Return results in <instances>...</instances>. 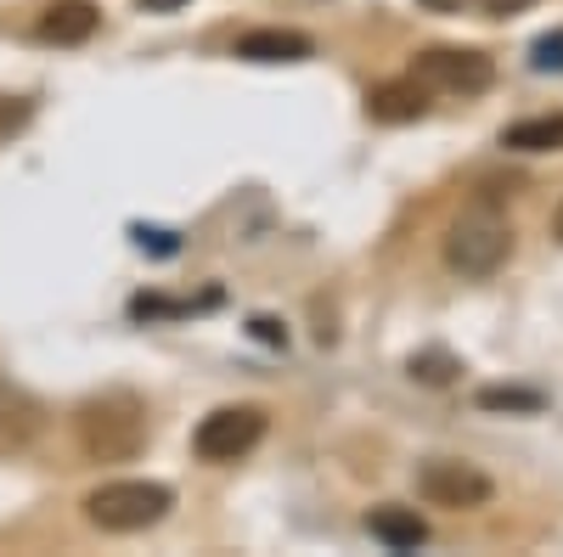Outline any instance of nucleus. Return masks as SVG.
Masks as SVG:
<instances>
[{
    "label": "nucleus",
    "instance_id": "f257e3e1",
    "mask_svg": "<svg viewBox=\"0 0 563 557\" xmlns=\"http://www.w3.org/2000/svg\"><path fill=\"white\" fill-rule=\"evenodd\" d=\"M169 506H175V490L158 479H113L85 495V524L102 535H141V530L164 524Z\"/></svg>",
    "mask_w": 563,
    "mask_h": 557
},
{
    "label": "nucleus",
    "instance_id": "f03ea898",
    "mask_svg": "<svg viewBox=\"0 0 563 557\" xmlns=\"http://www.w3.org/2000/svg\"><path fill=\"white\" fill-rule=\"evenodd\" d=\"M79 450L90 461H130L147 439V411H141L135 394H102V400H85L79 416Z\"/></svg>",
    "mask_w": 563,
    "mask_h": 557
},
{
    "label": "nucleus",
    "instance_id": "7ed1b4c3",
    "mask_svg": "<svg viewBox=\"0 0 563 557\" xmlns=\"http://www.w3.org/2000/svg\"><path fill=\"white\" fill-rule=\"evenodd\" d=\"M512 254V225L496 214V209H474L462 214L451 231H445V265L456 276H474V282H485V276H496Z\"/></svg>",
    "mask_w": 563,
    "mask_h": 557
},
{
    "label": "nucleus",
    "instance_id": "20e7f679",
    "mask_svg": "<svg viewBox=\"0 0 563 557\" xmlns=\"http://www.w3.org/2000/svg\"><path fill=\"white\" fill-rule=\"evenodd\" d=\"M411 74L429 90H451V97H485L496 85V63L479 45H429V52H417Z\"/></svg>",
    "mask_w": 563,
    "mask_h": 557
},
{
    "label": "nucleus",
    "instance_id": "39448f33",
    "mask_svg": "<svg viewBox=\"0 0 563 557\" xmlns=\"http://www.w3.org/2000/svg\"><path fill=\"white\" fill-rule=\"evenodd\" d=\"M417 495L429 506H445V513H474V506H490L496 484L474 468V461H456V456H434L417 468Z\"/></svg>",
    "mask_w": 563,
    "mask_h": 557
},
{
    "label": "nucleus",
    "instance_id": "423d86ee",
    "mask_svg": "<svg viewBox=\"0 0 563 557\" xmlns=\"http://www.w3.org/2000/svg\"><path fill=\"white\" fill-rule=\"evenodd\" d=\"M260 439H265V411L260 405H220L198 423L192 450L203 461H243Z\"/></svg>",
    "mask_w": 563,
    "mask_h": 557
},
{
    "label": "nucleus",
    "instance_id": "0eeeda50",
    "mask_svg": "<svg viewBox=\"0 0 563 557\" xmlns=\"http://www.w3.org/2000/svg\"><path fill=\"white\" fill-rule=\"evenodd\" d=\"M429 97H434V90L422 85L417 74L384 79V85L366 90V119H372V124H417L422 113H429Z\"/></svg>",
    "mask_w": 563,
    "mask_h": 557
},
{
    "label": "nucleus",
    "instance_id": "6e6552de",
    "mask_svg": "<svg viewBox=\"0 0 563 557\" xmlns=\"http://www.w3.org/2000/svg\"><path fill=\"white\" fill-rule=\"evenodd\" d=\"M238 57L243 63H305L316 57V40L299 29H254L238 40Z\"/></svg>",
    "mask_w": 563,
    "mask_h": 557
},
{
    "label": "nucleus",
    "instance_id": "1a4fd4ad",
    "mask_svg": "<svg viewBox=\"0 0 563 557\" xmlns=\"http://www.w3.org/2000/svg\"><path fill=\"white\" fill-rule=\"evenodd\" d=\"M102 12L90 7V0H52V7L40 12V40L52 45H85L90 34H97Z\"/></svg>",
    "mask_w": 563,
    "mask_h": 557
},
{
    "label": "nucleus",
    "instance_id": "9d476101",
    "mask_svg": "<svg viewBox=\"0 0 563 557\" xmlns=\"http://www.w3.org/2000/svg\"><path fill=\"white\" fill-rule=\"evenodd\" d=\"M366 530H372V541H384L389 552H417L422 541H429V524L417 519V506H372Z\"/></svg>",
    "mask_w": 563,
    "mask_h": 557
},
{
    "label": "nucleus",
    "instance_id": "9b49d317",
    "mask_svg": "<svg viewBox=\"0 0 563 557\" xmlns=\"http://www.w3.org/2000/svg\"><path fill=\"white\" fill-rule=\"evenodd\" d=\"M507 153H558L563 147V113H541V119H519L501 130Z\"/></svg>",
    "mask_w": 563,
    "mask_h": 557
},
{
    "label": "nucleus",
    "instance_id": "f8f14e48",
    "mask_svg": "<svg viewBox=\"0 0 563 557\" xmlns=\"http://www.w3.org/2000/svg\"><path fill=\"white\" fill-rule=\"evenodd\" d=\"M406 371H411L417 383H429V389H445V383H456L462 360H456L451 349H417V355L406 360Z\"/></svg>",
    "mask_w": 563,
    "mask_h": 557
},
{
    "label": "nucleus",
    "instance_id": "ddd939ff",
    "mask_svg": "<svg viewBox=\"0 0 563 557\" xmlns=\"http://www.w3.org/2000/svg\"><path fill=\"white\" fill-rule=\"evenodd\" d=\"M479 405L485 411H541V394H530V389H485Z\"/></svg>",
    "mask_w": 563,
    "mask_h": 557
},
{
    "label": "nucleus",
    "instance_id": "4468645a",
    "mask_svg": "<svg viewBox=\"0 0 563 557\" xmlns=\"http://www.w3.org/2000/svg\"><path fill=\"white\" fill-rule=\"evenodd\" d=\"M530 63H536L541 74H547V68H558V74H563V34H547V40H536Z\"/></svg>",
    "mask_w": 563,
    "mask_h": 557
},
{
    "label": "nucleus",
    "instance_id": "2eb2a0df",
    "mask_svg": "<svg viewBox=\"0 0 563 557\" xmlns=\"http://www.w3.org/2000/svg\"><path fill=\"white\" fill-rule=\"evenodd\" d=\"M536 0H479V12L485 18H519V12H530Z\"/></svg>",
    "mask_w": 563,
    "mask_h": 557
},
{
    "label": "nucleus",
    "instance_id": "dca6fc26",
    "mask_svg": "<svg viewBox=\"0 0 563 557\" xmlns=\"http://www.w3.org/2000/svg\"><path fill=\"white\" fill-rule=\"evenodd\" d=\"M18 124H29V102H18V108H0V130H18Z\"/></svg>",
    "mask_w": 563,
    "mask_h": 557
},
{
    "label": "nucleus",
    "instance_id": "f3484780",
    "mask_svg": "<svg viewBox=\"0 0 563 557\" xmlns=\"http://www.w3.org/2000/svg\"><path fill=\"white\" fill-rule=\"evenodd\" d=\"M135 7H141V12H180L186 0H135Z\"/></svg>",
    "mask_w": 563,
    "mask_h": 557
},
{
    "label": "nucleus",
    "instance_id": "a211bd4d",
    "mask_svg": "<svg viewBox=\"0 0 563 557\" xmlns=\"http://www.w3.org/2000/svg\"><path fill=\"white\" fill-rule=\"evenodd\" d=\"M417 7H422V12H462L467 0H417Z\"/></svg>",
    "mask_w": 563,
    "mask_h": 557
},
{
    "label": "nucleus",
    "instance_id": "6ab92c4d",
    "mask_svg": "<svg viewBox=\"0 0 563 557\" xmlns=\"http://www.w3.org/2000/svg\"><path fill=\"white\" fill-rule=\"evenodd\" d=\"M254 338H265V344H282V333H276V321H254Z\"/></svg>",
    "mask_w": 563,
    "mask_h": 557
},
{
    "label": "nucleus",
    "instance_id": "aec40b11",
    "mask_svg": "<svg viewBox=\"0 0 563 557\" xmlns=\"http://www.w3.org/2000/svg\"><path fill=\"white\" fill-rule=\"evenodd\" d=\"M552 231H558V243H563V203H558V214H552Z\"/></svg>",
    "mask_w": 563,
    "mask_h": 557
}]
</instances>
